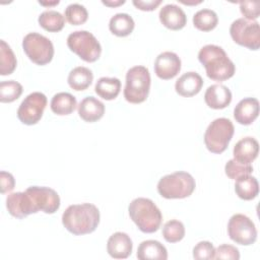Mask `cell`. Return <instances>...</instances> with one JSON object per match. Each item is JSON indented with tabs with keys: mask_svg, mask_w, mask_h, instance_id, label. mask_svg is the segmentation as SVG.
<instances>
[{
	"mask_svg": "<svg viewBox=\"0 0 260 260\" xmlns=\"http://www.w3.org/2000/svg\"><path fill=\"white\" fill-rule=\"evenodd\" d=\"M195 179L187 172L179 171L161 177L157 183L158 194L166 199H183L195 190Z\"/></svg>",
	"mask_w": 260,
	"mask_h": 260,
	"instance_id": "cell-4",
	"label": "cell"
},
{
	"mask_svg": "<svg viewBox=\"0 0 260 260\" xmlns=\"http://www.w3.org/2000/svg\"><path fill=\"white\" fill-rule=\"evenodd\" d=\"M129 216L137 228L145 234L156 232L162 220V214L155 203L144 197L133 199L128 206Z\"/></svg>",
	"mask_w": 260,
	"mask_h": 260,
	"instance_id": "cell-3",
	"label": "cell"
},
{
	"mask_svg": "<svg viewBox=\"0 0 260 260\" xmlns=\"http://www.w3.org/2000/svg\"><path fill=\"white\" fill-rule=\"evenodd\" d=\"M47 96L40 91L26 95L18 107L17 118L24 125H35L43 117L47 106Z\"/></svg>",
	"mask_w": 260,
	"mask_h": 260,
	"instance_id": "cell-11",
	"label": "cell"
},
{
	"mask_svg": "<svg viewBox=\"0 0 260 260\" xmlns=\"http://www.w3.org/2000/svg\"><path fill=\"white\" fill-rule=\"evenodd\" d=\"M235 192L243 200H252L259 193V184L255 177L245 175L236 180Z\"/></svg>",
	"mask_w": 260,
	"mask_h": 260,
	"instance_id": "cell-23",
	"label": "cell"
},
{
	"mask_svg": "<svg viewBox=\"0 0 260 260\" xmlns=\"http://www.w3.org/2000/svg\"><path fill=\"white\" fill-rule=\"evenodd\" d=\"M213 259H230V260H239L240 259V252L238 248L233 245L222 244L219 245L214 250V257Z\"/></svg>",
	"mask_w": 260,
	"mask_h": 260,
	"instance_id": "cell-37",
	"label": "cell"
},
{
	"mask_svg": "<svg viewBox=\"0 0 260 260\" xmlns=\"http://www.w3.org/2000/svg\"><path fill=\"white\" fill-rule=\"evenodd\" d=\"M17 60L12 49L4 40H0V75L11 74L15 70Z\"/></svg>",
	"mask_w": 260,
	"mask_h": 260,
	"instance_id": "cell-30",
	"label": "cell"
},
{
	"mask_svg": "<svg viewBox=\"0 0 260 260\" xmlns=\"http://www.w3.org/2000/svg\"><path fill=\"white\" fill-rule=\"evenodd\" d=\"M22 49L28 59L37 65L50 63L54 56L53 43L39 32H28L22 40Z\"/></svg>",
	"mask_w": 260,
	"mask_h": 260,
	"instance_id": "cell-8",
	"label": "cell"
},
{
	"mask_svg": "<svg viewBox=\"0 0 260 260\" xmlns=\"http://www.w3.org/2000/svg\"><path fill=\"white\" fill-rule=\"evenodd\" d=\"M67 46L85 62H95L102 54V46L96 38L87 30H75L67 38Z\"/></svg>",
	"mask_w": 260,
	"mask_h": 260,
	"instance_id": "cell-7",
	"label": "cell"
},
{
	"mask_svg": "<svg viewBox=\"0 0 260 260\" xmlns=\"http://www.w3.org/2000/svg\"><path fill=\"white\" fill-rule=\"evenodd\" d=\"M158 17L162 25L172 30L182 29L187 23L184 10L176 4H166L159 10Z\"/></svg>",
	"mask_w": 260,
	"mask_h": 260,
	"instance_id": "cell-16",
	"label": "cell"
},
{
	"mask_svg": "<svg viewBox=\"0 0 260 260\" xmlns=\"http://www.w3.org/2000/svg\"><path fill=\"white\" fill-rule=\"evenodd\" d=\"M206 105L214 110L226 108L232 102V92L230 88L223 84H212L207 87L204 93Z\"/></svg>",
	"mask_w": 260,
	"mask_h": 260,
	"instance_id": "cell-18",
	"label": "cell"
},
{
	"mask_svg": "<svg viewBox=\"0 0 260 260\" xmlns=\"http://www.w3.org/2000/svg\"><path fill=\"white\" fill-rule=\"evenodd\" d=\"M259 115V102L255 98L241 100L234 109V118L241 125L252 124Z\"/></svg>",
	"mask_w": 260,
	"mask_h": 260,
	"instance_id": "cell-19",
	"label": "cell"
},
{
	"mask_svg": "<svg viewBox=\"0 0 260 260\" xmlns=\"http://www.w3.org/2000/svg\"><path fill=\"white\" fill-rule=\"evenodd\" d=\"M66 20L72 25L83 24L88 18L86 8L78 3H71L65 8L64 12Z\"/></svg>",
	"mask_w": 260,
	"mask_h": 260,
	"instance_id": "cell-33",
	"label": "cell"
},
{
	"mask_svg": "<svg viewBox=\"0 0 260 260\" xmlns=\"http://www.w3.org/2000/svg\"><path fill=\"white\" fill-rule=\"evenodd\" d=\"M121 90V81L116 77H101L94 86V91L106 101L115 100Z\"/></svg>",
	"mask_w": 260,
	"mask_h": 260,
	"instance_id": "cell-26",
	"label": "cell"
},
{
	"mask_svg": "<svg viewBox=\"0 0 260 260\" xmlns=\"http://www.w3.org/2000/svg\"><path fill=\"white\" fill-rule=\"evenodd\" d=\"M180 2L185 4V5H197V4L201 3V1H191V2H189V1H184V0H180Z\"/></svg>",
	"mask_w": 260,
	"mask_h": 260,
	"instance_id": "cell-42",
	"label": "cell"
},
{
	"mask_svg": "<svg viewBox=\"0 0 260 260\" xmlns=\"http://www.w3.org/2000/svg\"><path fill=\"white\" fill-rule=\"evenodd\" d=\"M149 70L141 65L130 68L126 73V84L124 87V98L131 104L143 103L150 89Z\"/></svg>",
	"mask_w": 260,
	"mask_h": 260,
	"instance_id": "cell-5",
	"label": "cell"
},
{
	"mask_svg": "<svg viewBox=\"0 0 260 260\" xmlns=\"http://www.w3.org/2000/svg\"><path fill=\"white\" fill-rule=\"evenodd\" d=\"M77 106L76 98L69 92H58L51 100L50 107L54 114L59 116L70 115Z\"/></svg>",
	"mask_w": 260,
	"mask_h": 260,
	"instance_id": "cell-24",
	"label": "cell"
},
{
	"mask_svg": "<svg viewBox=\"0 0 260 260\" xmlns=\"http://www.w3.org/2000/svg\"><path fill=\"white\" fill-rule=\"evenodd\" d=\"M161 234L168 243H177L185 237V226L182 221L171 219L165 223Z\"/></svg>",
	"mask_w": 260,
	"mask_h": 260,
	"instance_id": "cell-31",
	"label": "cell"
},
{
	"mask_svg": "<svg viewBox=\"0 0 260 260\" xmlns=\"http://www.w3.org/2000/svg\"><path fill=\"white\" fill-rule=\"evenodd\" d=\"M198 60L204 66L208 78L224 81L234 76L236 66L225 51L216 45H205L198 53Z\"/></svg>",
	"mask_w": 260,
	"mask_h": 260,
	"instance_id": "cell-2",
	"label": "cell"
},
{
	"mask_svg": "<svg viewBox=\"0 0 260 260\" xmlns=\"http://www.w3.org/2000/svg\"><path fill=\"white\" fill-rule=\"evenodd\" d=\"M258 151V141L251 136H247L242 138L235 144L233 150L234 159L240 164L250 165L257 158Z\"/></svg>",
	"mask_w": 260,
	"mask_h": 260,
	"instance_id": "cell-17",
	"label": "cell"
},
{
	"mask_svg": "<svg viewBox=\"0 0 260 260\" xmlns=\"http://www.w3.org/2000/svg\"><path fill=\"white\" fill-rule=\"evenodd\" d=\"M181 70L180 57L170 51L160 53L154 61V73L162 80H169L177 76Z\"/></svg>",
	"mask_w": 260,
	"mask_h": 260,
	"instance_id": "cell-13",
	"label": "cell"
},
{
	"mask_svg": "<svg viewBox=\"0 0 260 260\" xmlns=\"http://www.w3.org/2000/svg\"><path fill=\"white\" fill-rule=\"evenodd\" d=\"M215 248L208 241H201L193 248V258L196 260H210L214 257Z\"/></svg>",
	"mask_w": 260,
	"mask_h": 260,
	"instance_id": "cell-35",
	"label": "cell"
},
{
	"mask_svg": "<svg viewBox=\"0 0 260 260\" xmlns=\"http://www.w3.org/2000/svg\"><path fill=\"white\" fill-rule=\"evenodd\" d=\"M224 172L225 175L232 179V180H237L238 178L245 176V175H251L253 172V167L251 165H245V164H240L237 160L230 159L225 166H224Z\"/></svg>",
	"mask_w": 260,
	"mask_h": 260,
	"instance_id": "cell-34",
	"label": "cell"
},
{
	"mask_svg": "<svg viewBox=\"0 0 260 260\" xmlns=\"http://www.w3.org/2000/svg\"><path fill=\"white\" fill-rule=\"evenodd\" d=\"M132 3L137 9L143 11H152L158 5H160L161 0H133Z\"/></svg>",
	"mask_w": 260,
	"mask_h": 260,
	"instance_id": "cell-39",
	"label": "cell"
},
{
	"mask_svg": "<svg viewBox=\"0 0 260 260\" xmlns=\"http://www.w3.org/2000/svg\"><path fill=\"white\" fill-rule=\"evenodd\" d=\"M228 235L235 243L250 246L257 240V229L252 219L247 215L236 213L229 219Z\"/></svg>",
	"mask_w": 260,
	"mask_h": 260,
	"instance_id": "cell-10",
	"label": "cell"
},
{
	"mask_svg": "<svg viewBox=\"0 0 260 260\" xmlns=\"http://www.w3.org/2000/svg\"><path fill=\"white\" fill-rule=\"evenodd\" d=\"M93 80V74L90 69L84 66H78L73 68L68 75L67 82L69 86L76 90L81 91L85 90L91 84Z\"/></svg>",
	"mask_w": 260,
	"mask_h": 260,
	"instance_id": "cell-25",
	"label": "cell"
},
{
	"mask_svg": "<svg viewBox=\"0 0 260 260\" xmlns=\"http://www.w3.org/2000/svg\"><path fill=\"white\" fill-rule=\"evenodd\" d=\"M25 192L31 201L35 213L43 211L47 214H52L60 207V197L52 188L30 186Z\"/></svg>",
	"mask_w": 260,
	"mask_h": 260,
	"instance_id": "cell-12",
	"label": "cell"
},
{
	"mask_svg": "<svg viewBox=\"0 0 260 260\" xmlns=\"http://www.w3.org/2000/svg\"><path fill=\"white\" fill-rule=\"evenodd\" d=\"M203 86V79L197 72L189 71L181 75L176 83H175V89L178 94L190 98L195 94H197Z\"/></svg>",
	"mask_w": 260,
	"mask_h": 260,
	"instance_id": "cell-20",
	"label": "cell"
},
{
	"mask_svg": "<svg viewBox=\"0 0 260 260\" xmlns=\"http://www.w3.org/2000/svg\"><path fill=\"white\" fill-rule=\"evenodd\" d=\"M240 11L248 20H256L260 14V3L258 1H241Z\"/></svg>",
	"mask_w": 260,
	"mask_h": 260,
	"instance_id": "cell-36",
	"label": "cell"
},
{
	"mask_svg": "<svg viewBox=\"0 0 260 260\" xmlns=\"http://www.w3.org/2000/svg\"><path fill=\"white\" fill-rule=\"evenodd\" d=\"M6 207L8 212L16 218H24L35 213L31 201L26 192H14L6 197Z\"/></svg>",
	"mask_w": 260,
	"mask_h": 260,
	"instance_id": "cell-14",
	"label": "cell"
},
{
	"mask_svg": "<svg viewBox=\"0 0 260 260\" xmlns=\"http://www.w3.org/2000/svg\"><path fill=\"white\" fill-rule=\"evenodd\" d=\"M22 85L14 80H5L0 82V102L12 103L22 93Z\"/></svg>",
	"mask_w": 260,
	"mask_h": 260,
	"instance_id": "cell-32",
	"label": "cell"
},
{
	"mask_svg": "<svg viewBox=\"0 0 260 260\" xmlns=\"http://www.w3.org/2000/svg\"><path fill=\"white\" fill-rule=\"evenodd\" d=\"M79 117L88 123H93L103 118L105 114V105L94 96H86L78 105Z\"/></svg>",
	"mask_w": 260,
	"mask_h": 260,
	"instance_id": "cell-21",
	"label": "cell"
},
{
	"mask_svg": "<svg viewBox=\"0 0 260 260\" xmlns=\"http://www.w3.org/2000/svg\"><path fill=\"white\" fill-rule=\"evenodd\" d=\"M217 23V14L211 9H200L193 15V24L201 31H210L216 27Z\"/></svg>",
	"mask_w": 260,
	"mask_h": 260,
	"instance_id": "cell-29",
	"label": "cell"
},
{
	"mask_svg": "<svg viewBox=\"0 0 260 260\" xmlns=\"http://www.w3.org/2000/svg\"><path fill=\"white\" fill-rule=\"evenodd\" d=\"M235 127L228 118H217L213 120L205 130L204 143L212 153H222L234 135Z\"/></svg>",
	"mask_w": 260,
	"mask_h": 260,
	"instance_id": "cell-6",
	"label": "cell"
},
{
	"mask_svg": "<svg viewBox=\"0 0 260 260\" xmlns=\"http://www.w3.org/2000/svg\"><path fill=\"white\" fill-rule=\"evenodd\" d=\"M38 22L47 31H60L65 24V17L56 10H46L39 15Z\"/></svg>",
	"mask_w": 260,
	"mask_h": 260,
	"instance_id": "cell-28",
	"label": "cell"
},
{
	"mask_svg": "<svg viewBox=\"0 0 260 260\" xmlns=\"http://www.w3.org/2000/svg\"><path fill=\"white\" fill-rule=\"evenodd\" d=\"M136 256L139 260H167L168 251L160 242L146 240L139 244Z\"/></svg>",
	"mask_w": 260,
	"mask_h": 260,
	"instance_id": "cell-22",
	"label": "cell"
},
{
	"mask_svg": "<svg viewBox=\"0 0 260 260\" xmlns=\"http://www.w3.org/2000/svg\"><path fill=\"white\" fill-rule=\"evenodd\" d=\"M0 183H1V193L5 194L13 190L15 186V180L12 174L1 171L0 172Z\"/></svg>",
	"mask_w": 260,
	"mask_h": 260,
	"instance_id": "cell-38",
	"label": "cell"
},
{
	"mask_svg": "<svg viewBox=\"0 0 260 260\" xmlns=\"http://www.w3.org/2000/svg\"><path fill=\"white\" fill-rule=\"evenodd\" d=\"M39 3L41 5H44V6H53V5H57L59 4V1H53V2H44V1H39Z\"/></svg>",
	"mask_w": 260,
	"mask_h": 260,
	"instance_id": "cell-41",
	"label": "cell"
},
{
	"mask_svg": "<svg viewBox=\"0 0 260 260\" xmlns=\"http://www.w3.org/2000/svg\"><path fill=\"white\" fill-rule=\"evenodd\" d=\"M102 3L106 6H109V7H117V6H120L122 4L125 3V0H116V1H113V0H103Z\"/></svg>",
	"mask_w": 260,
	"mask_h": 260,
	"instance_id": "cell-40",
	"label": "cell"
},
{
	"mask_svg": "<svg viewBox=\"0 0 260 260\" xmlns=\"http://www.w3.org/2000/svg\"><path fill=\"white\" fill-rule=\"evenodd\" d=\"M100 210L92 203L69 205L62 214L64 228L75 236L94 232L100 223Z\"/></svg>",
	"mask_w": 260,
	"mask_h": 260,
	"instance_id": "cell-1",
	"label": "cell"
},
{
	"mask_svg": "<svg viewBox=\"0 0 260 260\" xmlns=\"http://www.w3.org/2000/svg\"><path fill=\"white\" fill-rule=\"evenodd\" d=\"M133 249L132 240L126 233L116 232L108 240L107 251L112 258L125 259L128 258Z\"/></svg>",
	"mask_w": 260,
	"mask_h": 260,
	"instance_id": "cell-15",
	"label": "cell"
},
{
	"mask_svg": "<svg viewBox=\"0 0 260 260\" xmlns=\"http://www.w3.org/2000/svg\"><path fill=\"white\" fill-rule=\"evenodd\" d=\"M135 26L133 18L128 13H117L113 15L109 21L111 32L117 37L129 36Z\"/></svg>",
	"mask_w": 260,
	"mask_h": 260,
	"instance_id": "cell-27",
	"label": "cell"
},
{
	"mask_svg": "<svg viewBox=\"0 0 260 260\" xmlns=\"http://www.w3.org/2000/svg\"><path fill=\"white\" fill-rule=\"evenodd\" d=\"M230 35L240 46L250 50L260 48V27L256 20H248L244 17L234 20L230 26Z\"/></svg>",
	"mask_w": 260,
	"mask_h": 260,
	"instance_id": "cell-9",
	"label": "cell"
}]
</instances>
